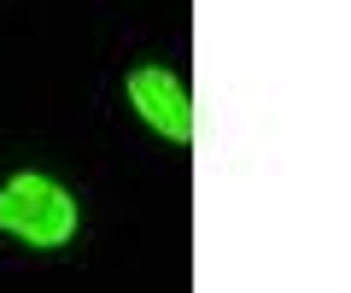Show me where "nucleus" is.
I'll return each mask as SVG.
<instances>
[{"label": "nucleus", "instance_id": "nucleus-1", "mask_svg": "<svg viewBox=\"0 0 351 293\" xmlns=\"http://www.w3.org/2000/svg\"><path fill=\"white\" fill-rule=\"evenodd\" d=\"M0 229L12 235V241L36 246V253H47V246H71L76 241L82 211H76L71 188H59L53 176L18 170V176L0 188Z\"/></svg>", "mask_w": 351, "mask_h": 293}, {"label": "nucleus", "instance_id": "nucleus-2", "mask_svg": "<svg viewBox=\"0 0 351 293\" xmlns=\"http://www.w3.org/2000/svg\"><path fill=\"white\" fill-rule=\"evenodd\" d=\"M123 94H129V106L147 117V129H158L164 141H176V147L193 141V94H188V82L176 77V71H164V65H135L123 77Z\"/></svg>", "mask_w": 351, "mask_h": 293}]
</instances>
